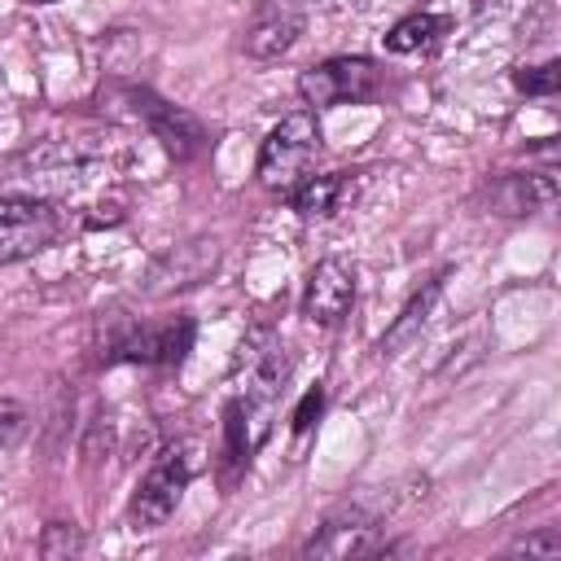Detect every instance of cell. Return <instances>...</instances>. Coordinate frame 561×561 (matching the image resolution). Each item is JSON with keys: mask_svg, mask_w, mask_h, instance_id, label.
Here are the masks:
<instances>
[{"mask_svg": "<svg viewBox=\"0 0 561 561\" xmlns=\"http://www.w3.org/2000/svg\"><path fill=\"white\" fill-rule=\"evenodd\" d=\"M316 153H320L316 114H307V110L285 114V118L267 131L263 149H259V184L272 188V193H294V188L307 180Z\"/></svg>", "mask_w": 561, "mask_h": 561, "instance_id": "cell-1", "label": "cell"}, {"mask_svg": "<svg viewBox=\"0 0 561 561\" xmlns=\"http://www.w3.org/2000/svg\"><path fill=\"white\" fill-rule=\"evenodd\" d=\"M193 473H197V447H193V443L167 447V451L149 465V473L140 478V486H136V495H131V508H127L131 526H136V530H158V526H167V517L180 508V500H184Z\"/></svg>", "mask_w": 561, "mask_h": 561, "instance_id": "cell-2", "label": "cell"}, {"mask_svg": "<svg viewBox=\"0 0 561 561\" xmlns=\"http://www.w3.org/2000/svg\"><path fill=\"white\" fill-rule=\"evenodd\" d=\"M61 232V210L39 197H0V267L48 250Z\"/></svg>", "mask_w": 561, "mask_h": 561, "instance_id": "cell-3", "label": "cell"}, {"mask_svg": "<svg viewBox=\"0 0 561 561\" xmlns=\"http://www.w3.org/2000/svg\"><path fill=\"white\" fill-rule=\"evenodd\" d=\"M377 92V66L368 57H329L298 75V96L316 110L368 101Z\"/></svg>", "mask_w": 561, "mask_h": 561, "instance_id": "cell-4", "label": "cell"}, {"mask_svg": "<svg viewBox=\"0 0 561 561\" xmlns=\"http://www.w3.org/2000/svg\"><path fill=\"white\" fill-rule=\"evenodd\" d=\"M193 346V320L180 316L175 324H127L105 342V359L131 364H180Z\"/></svg>", "mask_w": 561, "mask_h": 561, "instance_id": "cell-5", "label": "cell"}, {"mask_svg": "<svg viewBox=\"0 0 561 561\" xmlns=\"http://www.w3.org/2000/svg\"><path fill=\"white\" fill-rule=\"evenodd\" d=\"M219 263V241L215 237H193V241H180L171 245L167 254H158L145 272V294L162 298V294H175V289H188V285H202Z\"/></svg>", "mask_w": 561, "mask_h": 561, "instance_id": "cell-6", "label": "cell"}, {"mask_svg": "<svg viewBox=\"0 0 561 561\" xmlns=\"http://www.w3.org/2000/svg\"><path fill=\"white\" fill-rule=\"evenodd\" d=\"M136 96V118H145V127L153 131V140L171 153V158H193V153H202V145H206V131H202V123L188 114V110H180V105H171V101H162L158 92H149V88H136L131 92Z\"/></svg>", "mask_w": 561, "mask_h": 561, "instance_id": "cell-7", "label": "cell"}, {"mask_svg": "<svg viewBox=\"0 0 561 561\" xmlns=\"http://www.w3.org/2000/svg\"><path fill=\"white\" fill-rule=\"evenodd\" d=\"M381 530L377 522L364 513V508H346V513H333L311 539H307V557H320V561H346V557H373L381 552Z\"/></svg>", "mask_w": 561, "mask_h": 561, "instance_id": "cell-8", "label": "cell"}, {"mask_svg": "<svg viewBox=\"0 0 561 561\" xmlns=\"http://www.w3.org/2000/svg\"><path fill=\"white\" fill-rule=\"evenodd\" d=\"M355 302V263L346 259H320L302 289V316L311 324H337Z\"/></svg>", "mask_w": 561, "mask_h": 561, "instance_id": "cell-9", "label": "cell"}, {"mask_svg": "<svg viewBox=\"0 0 561 561\" xmlns=\"http://www.w3.org/2000/svg\"><path fill=\"white\" fill-rule=\"evenodd\" d=\"M298 35H302V9L289 0H263L245 22L241 44L254 61H276L280 53L294 48Z\"/></svg>", "mask_w": 561, "mask_h": 561, "instance_id": "cell-10", "label": "cell"}, {"mask_svg": "<svg viewBox=\"0 0 561 561\" xmlns=\"http://www.w3.org/2000/svg\"><path fill=\"white\" fill-rule=\"evenodd\" d=\"M438 298H443V276H434V280H425L408 302H403V311L394 316V324L381 333V342H377V351L381 355H399L403 346H412L416 337H421V329L430 324V316H434V307H438Z\"/></svg>", "mask_w": 561, "mask_h": 561, "instance_id": "cell-11", "label": "cell"}, {"mask_svg": "<svg viewBox=\"0 0 561 561\" xmlns=\"http://www.w3.org/2000/svg\"><path fill=\"white\" fill-rule=\"evenodd\" d=\"M495 202H500V215H530V210H539V206H552V202H557V175H552V171L508 175V180L495 188Z\"/></svg>", "mask_w": 561, "mask_h": 561, "instance_id": "cell-12", "label": "cell"}, {"mask_svg": "<svg viewBox=\"0 0 561 561\" xmlns=\"http://www.w3.org/2000/svg\"><path fill=\"white\" fill-rule=\"evenodd\" d=\"M346 188H351V180H346L342 171L307 175V180L289 193V202H294V210H298L302 219H329V215H337V206H342Z\"/></svg>", "mask_w": 561, "mask_h": 561, "instance_id": "cell-13", "label": "cell"}, {"mask_svg": "<svg viewBox=\"0 0 561 561\" xmlns=\"http://www.w3.org/2000/svg\"><path fill=\"white\" fill-rule=\"evenodd\" d=\"M443 31H447V18H438V13H408L403 22H394L386 31V48L390 53H425V48H434L443 39Z\"/></svg>", "mask_w": 561, "mask_h": 561, "instance_id": "cell-14", "label": "cell"}, {"mask_svg": "<svg viewBox=\"0 0 561 561\" xmlns=\"http://www.w3.org/2000/svg\"><path fill=\"white\" fill-rule=\"evenodd\" d=\"M513 83H517V92H526V96H552V92H557V83H561V61L522 66V70L513 75Z\"/></svg>", "mask_w": 561, "mask_h": 561, "instance_id": "cell-15", "label": "cell"}, {"mask_svg": "<svg viewBox=\"0 0 561 561\" xmlns=\"http://www.w3.org/2000/svg\"><path fill=\"white\" fill-rule=\"evenodd\" d=\"M513 552H526V557H561V535L552 526H543L539 535H526L513 543Z\"/></svg>", "mask_w": 561, "mask_h": 561, "instance_id": "cell-16", "label": "cell"}, {"mask_svg": "<svg viewBox=\"0 0 561 561\" xmlns=\"http://www.w3.org/2000/svg\"><path fill=\"white\" fill-rule=\"evenodd\" d=\"M83 548V539H79V530H70V526H48V535H44V543H39V552L44 557H57V552H79Z\"/></svg>", "mask_w": 561, "mask_h": 561, "instance_id": "cell-17", "label": "cell"}, {"mask_svg": "<svg viewBox=\"0 0 561 561\" xmlns=\"http://www.w3.org/2000/svg\"><path fill=\"white\" fill-rule=\"evenodd\" d=\"M26 430V412L13 399H0V443H13Z\"/></svg>", "mask_w": 561, "mask_h": 561, "instance_id": "cell-18", "label": "cell"}, {"mask_svg": "<svg viewBox=\"0 0 561 561\" xmlns=\"http://www.w3.org/2000/svg\"><path fill=\"white\" fill-rule=\"evenodd\" d=\"M320 408H324V390L320 386H311L307 394H302V403L294 408V430L302 434V430H311V421L320 416Z\"/></svg>", "mask_w": 561, "mask_h": 561, "instance_id": "cell-19", "label": "cell"}, {"mask_svg": "<svg viewBox=\"0 0 561 561\" xmlns=\"http://www.w3.org/2000/svg\"><path fill=\"white\" fill-rule=\"evenodd\" d=\"M35 4H53V0H35Z\"/></svg>", "mask_w": 561, "mask_h": 561, "instance_id": "cell-20", "label": "cell"}]
</instances>
